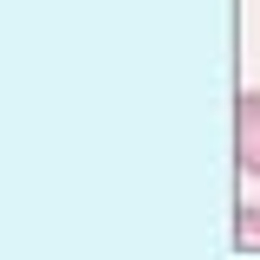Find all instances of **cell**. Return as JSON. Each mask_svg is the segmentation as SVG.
<instances>
[{"label":"cell","mask_w":260,"mask_h":260,"mask_svg":"<svg viewBox=\"0 0 260 260\" xmlns=\"http://www.w3.org/2000/svg\"><path fill=\"white\" fill-rule=\"evenodd\" d=\"M234 156L247 176H260V91H241L234 104Z\"/></svg>","instance_id":"cell-1"},{"label":"cell","mask_w":260,"mask_h":260,"mask_svg":"<svg viewBox=\"0 0 260 260\" xmlns=\"http://www.w3.org/2000/svg\"><path fill=\"white\" fill-rule=\"evenodd\" d=\"M234 241L241 247H260V208H241L234 215Z\"/></svg>","instance_id":"cell-2"}]
</instances>
